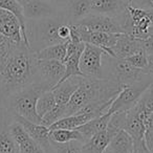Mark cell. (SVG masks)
<instances>
[{
	"label": "cell",
	"instance_id": "1",
	"mask_svg": "<svg viewBox=\"0 0 153 153\" xmlns=\"http://www.w3.org/2000/svg\"><path fill=\"white\" fill-rule=\"evenodd\" d=\"M34 83H40L35 53L24 43L15 45L0 62V103Z\"/></svg>",
	"mask_w": 153,
	"mask_h": 153
},
{
	"label": "cell",
	"instance_id": "2",
	"mask_svg": "<svg viewBox=\"0 0 153 153\" xmlns=\"http://www.w3.org/2000/svg\"><path fill=\"white\" fill-rule=\"evenodd\" d=\"M122 89L123 86L112 80L83 76L66 105V117L81 113L104 114Z\"/></svg>",
	"mask_w": 153,
	"mask_h": 153
},
{
	"label": "cell",
	"instance_id": "3",
	"mask_svg": "<svg viewBox=\"0 0 153 153\" xmlns=\"http://www.w3.org/2000/svg\"><path fill=\"white\" fill-rule=\"evenodd\" d=\"M64 23H68L64 14L51 18L26 19L25 35L30 51L36 53L45 47L63 43L58 35V30Z\"/></svg>",
	"mask_w": 153,
	"mask_h": 153
},
{
	"label": "cell",
	"instance_id": "4",
	"mask_svg": "<svg viewBox=\"0 0 153 153\" xmlns=\"http://www.w3.org/2000/svg\"><path fill=\"white\" fill-rule=\"evenodd\" d=\"M46 90L48 89L41 83L30 84L12 94L0 103V105L5 107L13 114L22 117L33 123L41 124L42 119L37 113L36 104L39 97Z\"/></svg>",
	"mask_w": 153,
	"mask_h": 153
},
{
	"label": "cell",
	"instance_id": "5",
	"mask_svg": "<svg viewBox=\"0 0 153 153\" xmlns=\"http://www.w3.org/2000/svg\"><path fill=\"white\" fill-rule=\"evenodd\" d=\"M103 79L112 80L123 87L140 81L148 72L134 67L126 59L112 57L105 53L102 57Z\"/></svg>",
	"mask_w": 153,
	"mask_h": 153
},
{
	"label": "cell",
	"instance_id": "6",
	"mask_svg": "<svg viewBox=\"0 0 153 153\" xmlns=\"http://www.w3.org/2000/svg\"><path fill=\"white\" fill-rule=\"evenodd\" d=\"M153 83V74H147L142 80L123 87L109 106L107 112L112 114L117 111H127L133 108L140 101L144 91Z\"/></svg>",
	"mask_w": 153,
	"mask_h": 153
},
{
	"label": "cell",
	"instance_id": "7",
	"mask_svg": "<svg viewBox=\"0 0 153 153\" xmlns=\"http://www.w3.org/2000/svg\"><path fill=\"white\" fill-rule=\"evenodd\" d=\"M105 53L106 51L101 47L85 43L80 58V70L84 76L103 79L102 57Z\"/></svg>",
	"mask_w": 153,
	"mask_h": 153
},
{
	"label": "cell",
	"instance_id": "8",
	"mask_svg": "<svg viewBox=\"0 0 153 153\" xmlns=\"http://www.w3.org/2000/svg\"><path fill=\"white\" fill-rule=\"evenodd\" d=\"M39 82L48 90H51L63 78L65 74V64L58 60L37 59Z\"/></svg>",
	"mask_w": 153,
	"mask_h": 153
},
{
	"label": "cell",
	"instance_id": "9",
	"mask_svg": "<svg viewBox=\"0 0 153 153\" xmlns=\"http://www.w3.org/2000/svg\"><path fill=\"white\" fill-rule=\"evenodd\" d=\"M79 25L85 26L86 28L96 32L110 33V34H124L123 28L120 24L117 17L101 14L90 13L85 18L80 20L78 23Z\"/></svg>",
	"mask_w": 153,
	"mask_h": 153
},
{
	"label": "cell",
	"instance_id": "10",
	"mask_svg": "<svg viewBox=\"0 0 153 153\" xmlns=\"http://www.w3.org/2000/svg\"><path fill=\"white\" fill-rule=\"evenodd\" d=\"M25 19H43L63 15V10L49 0H30L23 5Z\"/></svg>",
	"mask_w": 153,
	"mask_h": 153
},
{
	"label": "cell",
	"instance_id": "11",
	"mask_svg": "<svg viewBox=\"0 0 153 153\" xmlns=\"http://www.w3.org/2000/svg\"><path fill=\"white\" fill-rule=\"evenodd\" d=\"M79 27L80 37L81 41L84 43H89V44L96 45L98 47L103 48L108 55L115 57L114 53L112 51V47L117 40V37L120 34H110V33H103V32H96V30H90L86 28L85 26H82L76 24Z\"/></svg>",
	"mask_w": 153,
	"mask_h": 153
},
{
	"label": "cell",
	"instance_id": "12",
	"mask_svg": "<svg viewBox=\"0 0 153 153\" xmlns=\"http://www.w3.org/2000/svg\"><path fill=\"white\" fill-rule=\"evenodd\" d=\"M14 121H17L23 126L25 131L28 135L33 138L36 143H38L39 146L43 149L45 153H55L53 148L51 146V140H49V128L42 124H36L25 120L24 117H19L17 114H13Z\"/></svg>",
	"mask_w": 153,
	"mask_h": 153
},
{
	"label": "cell",
	"instance_id": "13",
	"mask_svg": "<svg viewBox=\"0 0 153 153\" xmlns=\"http://www.w3.org/2000/svg\"><path fill=\"white\" fill-rule=\"evenodd\" d=\"M13 121V113L0 105V153H19L10 131V125Z\"/></svg>",
	"mask_w": 153,
	"mask_h": 153
},
{
	"label": "cell",
	"instance_id": "14",
	"mask_svg": "<svg viewBox=\"0 0 153 153\" xmlns=\"http://www.w3.org/2000/svg\"><path fill=\"white\" fill-rule=\"evenodd\" d=\"M0 35L16 44L24 43L19 20L11 12L2 9H0Z\"/></svg>",
	"mask_w": 153,
	"mask_h": 153
},
{
	"label": "cell",
	"instance_id": "15",
	"mask_svg": "<svg viewBox=\"0 0 153 153\" xmlns=\"http://www.w3.org/2000/svg\"><path fill=\"white\" fill-rule=\"evenodd\" d=\"M10 131L14 140L17 144L19 153H45L25 131L23 126L17 121H13L10 125Z\"/></svg>",
	"mask_w": 153,
	"mask_h": 153
},
{
	"label": "cell",
	"instance_id": "16",
	"mask_svg": "<svg viewBox=\"0 0 153 153\" xmlns=\"http://www.w3.org/2000/svg\"><path fill=\"white\" fill-rule=\"evenodd\" d=\"M82 80H83V76H70L68 79L64 80L63 82L59 83L58 85H56L51 89L53 97H55L56 104L61 105V106H66L67 103L69 102L70 98L72 97V94L80 86Z\"/></svg>",
	"mask_w": 153,
	"mask_h": 153
},
{
	"label": "cell",
	"instance_id": "17",
	"mask_svg": "<svg viewBox=\"0 0 153 153\" xmlns=\"http://www.w3.org/2000/svg\"><path fill=\"white\" fill-rule=\"evenodd\" d=\"M91 0H67L63 7L64 16L69 24H76L91 13Z\"/></svg>",
	"mask_w": 153,
	"mask_h": 153
},
{
	"label": "cell",
	"instance_id": "18",
	"mask_svg": "<svg viewBox=\"0 0 153 153\" xmlns=\"http://www.w3.org/2000/svg\"><path fill=\"white\" fill-rule=\"evenodd\" d=\"M142 49V39L134 38L127 34H120L112 47L115 57L122 59H126Z\"/></svg>",
	"mask_w": 153,
	"mask_h": 153
},
{
	"label": "cell",
	"instance_id": "19",
	"mask_svg": "<svg viewBox=\"0 0 153 153\" xmlns=\"http://www.w3.org/2000/svg\"><path fill=\"white\" fill-rule=\"evenodd\" d=\"M123 130L129 133L133 140H140L144 138L146 126L138 115V110L135 106L126 111Z\"/></svg>",
	"mask_w": 153,
	"mask_h": 153
},
{
	"label": "cell",
	"instance_id": "20",
	"mask_svg": "<svg viewBox=\"0 0 153 153\" xmlns=\"http://www.w3.org/2000/svg\"><path fill=\"white\" fill-rule=\"evenodd\" d=\"M126 4L123 0H91L90 7L91 13L107 16L120 15L126 10Z\"/></svg>",
	"mask_w": 153,
	"mask_h": 153
},
{
	"label": "cell",
	"instance_id": "21",
	"mask_svg": "<svg viewBox=\"0 0 153 153\" xmlns=\"http://www.w3.org/2000/svg\"><path fill=\"white\" fill-rule=\"evenodd\" d=\"M110 117H111L110 113L106 112L104 114L99 115V117L88 121L84 125L76 128V130H79L81 132L86 143L89 138H91L94 135H96L97 133L106 129L109 120H110Z\"/></svg>",
	"mask_w": 153,
	"mask_h": 153
},
{
	"label": "cell",
	"instance_id": "22",
	"mask_svg": "<svg viewBox=\"0 0 153 153\" xmlns=\"http://www.w3.org/2000/svg\"><path fill=\"white\" fill-rule=\"evenodd\" d=\"M99 117L97 113H81V114H72L61 119L60 121L49 126V130L57 129H76L80 126L84 125L88 121Z\"/></svg>",
	"mask_w": 153,
	"mask_h": 153
},
{
	"label": "cell",
	"instance_id": "23",
	"mask_svg": "<svg viewBox=\"0 0 153 153\" xmlns=\"http://www.w3.org/2000/svg\"><path fill=\"white\" fill-rule=\"evenodd\" d=\"M110 140V135L105 129L94 135L86 143H84L81 149V153H104Z\"/></svg>",
	"mask_w": 153,
	"mask_h": 153
},
{
	"label": "cell",
	"instance_id": "24",
	"mask_svg": "<svg viewBox=\"0 0 153 153\" xmlns=\"http://www.w3.org/2000/svg\"><path fill=\"white\" fill-rule=\"evenodd\" d=\"M107 148L112 153H132L133 140L125 130H121L111 138Z\"/></svg>",
	"mask_w": 153,
	"mask_h": 153
},
{
	"label": "cell",
	"instance_id": "25",
	"mask_svg": "<svg viewBox=\"0 0 153 153\" xmlns=\"http://www.w3.org/2000/svg\"><path fill=\"white\" fill-rule=\"evenodd\" d=\"M66 46H67V41L63 43H58V44L45 47L42 51L35 53V56L38 60H58V61L64 62L66 56Z\"/></svg>",
	"mask_w": 153,
	"mask_h": 153
},
{
	"label": "cell",
	"instance_id": "26",
	"mask_svg": "<svg viewBox=\"0 0 153 153\" xmlns=\"http://www.w3.org/2000/svg\"><path fill=\"white\" fill-rule=\"evenodd\" d=\"M0 9L5 10L7 12H11L13 15H15L17 17V19L19 20L20 25L22 28V37H23V41L25 43V45L28 47L27 44V39H26L25 35V17L23 15V7L21 4L16 1V0H0ZM30 48V47H28Z\"/></svg>",
	"mask_w": 153,
	"mask_h": 153
},
{
	"label": "cell",
	"instance_id": "27",
	"mask_svg": "<svg viewBox=\"0 0 153 153\" xmlns=\"http://www.w3.org/2000/svg\"><path fill=\"white\" fill-rule=\"evenodd\" d=\"M49 140L53 143H66L70 140H79L84 144L82 133L76 129H57L49 130Z\"/></svg>",
	"mask_w": 153,
	"mask_h": 153
},
{
	"label": "cell",
	"instance_id": "28",
	"mask_svg": "<svg viewBox=\"0 0 153 153\" xmlns=\"http://www.w3.org/2000/svg\"><path fill=\"white\" fill-rule=\"evenodd\" d=\"M83 51L84 49L76 51V53H74V55L68 57L67 59L64 61V64H65V74H64L63 78H62L59 83L63 82L64 80L68 79L70 76H84L83 74H82L81 70H80V58H81V55H82V53H83Z\"/></svg>",
	"mask_w": 153,
	"mask_h": 153
},
{
	"label": "cell",
	"instance_id": "29",
	"mask_svg": "<svg viewBox=\"0 0 153 153\" xmlns=\"http://www.w3.org/2000/svg\"><path fill=\"white\" fill-rule=\"evenodd\" d=\"M55 106H56V100H55V97H53V91L51 90H46L37 100L36 111L39 117L42 119Z\"/></svg>",
	"mask_w": 153,
	"mask_h": 153
},
{
	"label": "cell",
	"instance_id": "30",
	"mask_svg": "<svg viewBox=\"0 0 153 153\" xmlns=\"http://www.w3.org/2000/svg\"><path fill=\"white\" fill-rule=\"evenodd\" d=\"M51 143L55 153H81L83 143L79 140H70L66 143Z\"/></svg>",
	"mask_w": 153,
	"mask_h": 153
},
{
	"label": "cell",
	"instance_id": "31",
	"mask_svg": "<svg viewBox=\"0 0 153 153\" xmlns=\"http://www.w3.org/2000/svg\"><path fill=\"white\" fill-rule=\"evenodd\" d=\"M65 117H66V106H61V105L56 104V106L42 117L41 124L46 126V127H49L53 123L60 121V120Z\"/></svg>",
	"mask_w": 153,
	"mask_h": 153
},
{
	"label": "cell",
	"instance_id": "32",
	"mask_svg": "<svg viewBox=\"0 0 153 153\" xmlns=\"http://www.w3.org/2000/svg\"><path fill=\"white\" fill-rule=\"evenodd\" d=\"M137 105L147 113L153 112V83L144 91Z\"/></svg>",
	"mask_w": 153,
	"mask_h": 153
},
{
	"label": "cell",
	"instance_id": "33",
	"mask_svg": "<svg viewBox=\"0 0 153 153\" xmlns=\"http://www.w3.org/2000/svg\"><path fill=\"white\" fill-rule=\"evenodd\" d=\"M126 60H127L131 65H133L134 67L145 70L147 67V64H148V55L145 53L144 49H142V51H137V53H134V55L126 58Z\"/></svg>",
	"mask_w": 153,
	"mask_h": 153
},
{
	"label": "cell",
	"instance_id": "34",
	"mask_svg": "<svg viewBox=\"0 0 153 153\" xmlns=\"http://www.w3.org/2000/svg\"><path fill=\"white\" fill-rule=\"evenodd\" d=\"M15 45H17V44L11 42V41L7 40V38H4L3 36L0 35V62L2 61L3 58L10 53V51H11Z\"/></svg>",
	"mask_w": 153,
	"mask_h": 153
},
{
	"label": "cell",
	"instance_id": "35",
	"mask_svg": "<svg viewBox=\"0 0 153 153\" xmlns=\"http://www.w3.org/2000/svg\"><path fill=\"white\" fill-rule=\"evenodd\" d=\"M132 153H151V151L149 150L146 143H145V138L140 140H133Z\"/></svg>",
	"mask_w": 153,
	"mask_h": 153
},
{
	"label": "cell",
	"instance_id": "36",
	"mask_svg": "<svg viewBox=\"0 0 153 153\" xmlns=\"http://www.w3.org/2000/svg\"><path fill=\"white\" fill-rule=\"evenodd\" d=\"M130 5L137 9L151 10L153 9V0H132Z\"/></svg>",
	"mask_w": 153,
	"mask_h": 153
},
{
	"label": "cell",
	"instance_id": "37",
	"mask_svg": "<svg viewBox=\"0 0 153 153\" xmlns=\"http://www.w3.org/2000/svg\"><path fill=\"white\" fill-rule=\"evenodd\" d=\"M142 48L147 55H153V36L150 35L148 38L142 39Z\"/></svg>",
	"mask_w": 153,
	"mask_h": 153
},
{
	"label": "cell",
	"instance_id": "38",
	"mask_svg": "<svg viewBox=\"0 0 153 153\" xmlns=\"http://www.w3.org/2000/svg\"><path fill=\"white\" fill-rule=\"evenodd\" d=\"M145 126H146V130L149 131H153V112L149 113L148 117L145 122Z\"/></svg>",
	"mask_w": 153,
	"mask_h": 153
},
{
	"label": "cell",
	"instance_id": "39",
	"mask_svg": "<svg viewBox=\"0 0 153 153\" xmlns=\"http://www.w3.org/2000/svg\"><path fill=\"white\" fill-rule=\"evenodd\" d=\"M145 71L153 74V55H148V64H147Z\"/></svg>",
	"mask_w": 153,
	"mask_h": 153
},
{
	"label": "cell",
	"instance_id": "40",
	"mask_svg": "<svg viewBox=\"0 0 153 153\" xmlns=\"http://www.w3.org/2000/svg\"><path fill=\"white\" fill-rule=\"evenodd\" d=\"M49 1H51V2H53V4L58 5V7H61V9L63 10L64 5H65V3H66V1H67V0H49Z\"/></svg>",
	"mask_w": 153,
	"mask_h": 153
},
{
	"label": "cell",
	"instance_id": "41",
	"mask_svg": "<svg viewBox=\"0 0 153 153\" xmlns=\"http://www.w3.org/2000/svg\"><path fill=\"white\" fill-rule=\"evenodd\" d=\"M16 1H17V2L19 3V4H21L22 7H23V5H25L26 3H27L28 1H30V0H16Z\"/></svg>",
	"mask_w": 153,
	"mask_h": 153
},
{
	"label": "cell",
	"instance_id": "42",
	"mask_svg": "<svg viewBox=\"0 0 153 153\" xmlns=\"http://www.w3.org/2000/svg\"><path fill=\"white\" fill-rule=\"evenodd\" d=\"M123 1L126 3V4L128 5V4H130V3H131V1H132V0H123Z\"/></svg>",
	"mask_w": 153,
	"mask_h": 153
},
{
	"label": "cell",
	"instance_id": "43",
	"mask_svg": "<svg viewBox=\"0 0 153 153\" xmlns=\"http://www.w3.org/2000/svg\"><path fill=\"white\" fill-rule=\"evenodd\" d=\"M149 33H150V35H152V36H153V25L150 27V30H149Z\"/></svg>",
	"mask_w": 153,
	"mask_h": 153
},
{
	"label": "cell",
	"instance_id": "44",
	"mask_svg": "<svg viewBox=\"0 0 153 153\" xmlns=\"http://www.w3.org/2000/svg\"><path fill=\"white\" fill-rule=\"evenodd\" d=\"M104 153H112V152H111V151H110V150H109V149H108V148H107V149H106V150H105V152H104Z\"/></svg>",
	"mask_w": 153,
	"mask_h": 153
},
{
	"label": "cell",
	"instance_id": "45",
	"mask_svg": "<svg viewBox=\"0 0 153 153\" xmlns=\"http://www.w3.org/2000/svg\"><path fill=\"white\" fill-rule=\"evenodd\" d=\"M150 151H151V153H153V148H152V149H151V150H150Z\"/></svg>",
	"mask_w": 153,
	"mask_h": 153
}]
</instances>
